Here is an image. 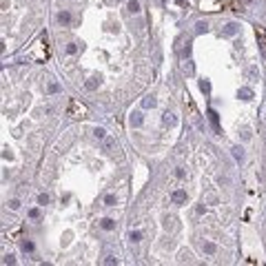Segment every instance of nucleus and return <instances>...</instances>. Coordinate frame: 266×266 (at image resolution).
I'll return each instance as SVG.
<instances>
[{"mask_svg":"<svg viewBox=\"0 0 266 266\" xmlns=\"http://www.w3.org/2000/svg\"><path fill=\"white\" fill-rule=\"evenodd\" d=\"M142 120H144V118H142V111H133V113H131V127H135V129L142 127Z\"/></svg>","mask_w":266,"mask_h":266,"instance_id":"obj_1","label":"nucleus"},{"mask_svg":"<svg viewBox=\"0 0 266 266\" xmlns=\"http://www.w3.org/2000/svg\"><path fill=\"white\" fill-rule=\"evenodd\" d=\"M239 31V25H237V22H228V25L224 27V36H235Z\"/></svg>","mask_w":266,"mask_h":266,"instance_id":"obj_2","label":"nucleus"},{"mask_svg":"<svg viewBox=\"0 0 266 266\" xmlns=\"http://www.w3.org/2000/svg\"><path fill=\"white\" fill-rule=\"evenodd\" d=\"M171 200H173L175 204H182V202H186V191H175L173 195H171Z\"/></svg>","mask_w":266,"mask_h":266,"instance_id":"obj_3","label":"nucleus"},{"mask_svg":"<svg viewBox=\"0 0 266 266\" xmlns=\"http://www.w3.org/2000/svg\"><path fill=\"white\" fill-rule=\"evenodd\" d=\"M100 226H102L104 231H113V228H115V220H111V217H104V220L100 222Z\"/></svg>","mask_w":266,"mask_h":266,"instance_id":"obj_4","label":"nucleus"},{"mask_svg":"<svg viewBox=\"0 0 266 266\" xmlns=\"http://www.w3.org/2000/svg\"><path fill=\"white\" fill-rule=\"evenodd\" d=\"M202 251H204V253H208V255H213V253L217 251V246L213 244V242H202Z\"/></svg>","mask_w":266,"mask_h":266,"instance_id":"obj_5","label":"nucleus"},{"mask_svg":"<svg viewBox=\"0 0 266 266\" xmlns=\"http://www.w3.org/2000/svg\"><path fill=\"white\" fill-rule=\"evenodd\" d=\"M58 22H60V25H69V22H71V13L69 11H60L58 13Z\"/></svg>","mask_w":266,"mask_h":266,"instance_id":"obj_6","label":"nucleus"},{"mask_svg":"<svg viewBox=\"0 0 266 266\" xmlns=\"http://www.w3.org/2000/svg\"><path fill=\"white\" fill-rule=\"evenodd\" d=\"M162 122H164L166 127H173V124L178 122V120H175V115H173V113H164V118H162Z\"/></svg>","mask_w":266,"mask_h":266,"instance_id":"obj_7","label":"nucleus"},{"mask_svg":"<svg viewBox=\"0 0 266 266\" xmlns=\"http://www.w3.org/2000/svg\"><path fill=\"white\" fill-rule=\"evenodd\" d=\"M155 104H158V102H155L153 95H149V98H144V100H142V107H144V109H153Z\"/></svg>","mask_w":266,"mask_h":266,"instance_id":"obj_8","label":"nucleus"},{"mask_svg":"<svg viewBox=\"0 0 266 266\" xmlns=\"http://www.w3.org/2000/svg\"><path fill=\"white\" fill-rule=\"evenodd\" d=\"M104 149H107V151H113V149H118V142H115L113 138H104Z\"/></svg>","mask_w":266,"mask_h":266,"instance_id":"obj_9","label":"nucleus"},{"mask_svg":"<svg viewBox=\"0 0 266 266\" xmlns=\"http://www.w3.org/2000/svg\"><path fill=\"white\" fill-rule=\"evenodd\" d=\"M233 158L237 162H242V160H244V149H242V147H233Z\"/></svg>","mask_w":266,"mask_h":266,"instance_id":"obj_10","label":"nucleus"},{"mask_svg":"<svg viewBox=\"0 0 266 266\" xmlns=\"http://www.w3.org/2000/svg\"><path fill=\"white\" fill-rule=\"evenodd\" d=\"M93 135L98 138V140H104V138H107V131H104L102 127H95V129H93Z\"/></svg>","mask_w":266,"mask_h":266,"instance_id":"obj_11","label":"nucleus"},{"mask_svg":"<svg viewBox=\"0 0 266 266\" xmlns=\"http://www.w3.org/2000/svg\"><path fill=\"white\" fill-rule=\"evenodd\" d=\"M127 7H129V11H131V13H138V11H140V3H138V0H129V5H127Z\"/></svg>","mask_w":266,"mask_h":266,"instance_id":"obj_12","label":"nucleus"},{"mask_svg":"<svg viewBox=\"0 0 266 266\" xmlns=\"http://www.w3.org/2000/svg\"><path fill=\"white\" fill-rule=\"evenodd\" d=\"M208 118H211V122H213L215 131H220V122H217V113H215V111H208Z\"/></svg>","mask_w":266,"mask_h":266,"instance_id":"obj_13","label":"nucleus"},{"mask_svg":"<svg viewBox=\"0 0 266 266\" xmlns=\"http://www.w3.org/2000/svg\"><path fill=\"white\" fill-rule=\"evenodd\" d=\"M182 69H184V73H186V76H193V71H195L193 62H184V67H182Z\"/></svg>","mask_w":266,"mask_h":266,"instance_id":"obj_14","label":"nucleus"},{"mask_svg":"<svg viewBox=\"0 0 266 266\" xmlns=\"http://www.w3.org/2000/svg\"><path fill=\"white\" fill-rule=\"evenodd\" d=\"M98 84H100V78H91V80L87 82V89H89V91H93V89L98 87Z\"/></svg>","mask_w":266,"mask_h":266,"instance_id":"obj_15","label":"nucleus"},{"mask_svg":"<svg viewBox=\"0 0 266 266\" xmlns=\"http://www.w3.org/2000/svg\"><path fill=\"white\" fill-rule=\"evenodd\" d=\"M115 202H118L115 195H107V198H104V204H107V206H115Z\"/></svg>","mask_w":266,"mask_h":266,"instance_id":"obj_16","label":"nucleus"},{"mask_svg":"<svg viewBox=\"0 0 266 266\" xmlns=\"http://www.w3.org/2000/svg\"><path fill=\"white\" fill-rule=\"evenodd\" d=\"M129 239H131V242H140V239H142L140 231H131V233H129Z\"/></svg>","mask_w":266,"mask_h":266,"instance_id":"obj_17","label":"nucleus"},{"mask_svg":"<svg viewBox=\"0 0 266 266\" xmlns=\"http://www.w3.org/2000/svg\"><path fill=\"white\" fill-rule=\"evenodd\" d=\"M38 204H40V206L49 204V195H47V193H42V195H38Z\"/></svg>","mask_w":266,"mask_h":266,"instance_id":"obj_18","label":"nucleus"},{"mask_svg":"<svg viewBox=\"0 0 266 266\" xmlns=\"http://www.w3.org/2000/svg\"><path fill=\"white\" fill-rule=\"evenodd\" d=\"M206 29H208V25H206V22H198V25H195V31H198V33H204Z\"/></svg>","mask_w":266,"mask_h":266,"instance_id":"obj_19","label":"nucleus"},{"mask_svg":"<svg viewBox=\"0 0 266 266\" xmlns=\"http://www.w3.org/2000/svg\"><path fill=\"white\" fill-rule=\"evenodd\" d=\"M239 95H242V98H244V100H248V98H251L253 93H251V89H239Z\"/></svg>","mask_w":266,"mask_h":266,"instance_id":"obj_20","label":"nucleus"},{"mask_svg":"<svg viewBox=\"0 0 266 266\" xmlns=\"http://www.w3.org/2000/svg\"><path fill=\"white\" fill-rule=\"evenodd\" d=\"M200 89H202L204 93H208V91H211V84H208L206 80H202V82H200Z\"/></svg>","mask_w":266,"mask_h":266,"instance_id":"obj_21","label":"nucleus"},{"mask_svg":"<svg viewBox=\"0 0 266 266\" xmlns=\"http://www.w3.org/2000/svg\"><path fill=\"white\" fill-rule=\"evenodd\" d=\"M78 51V47L73 44V42H71V44H67V53H76Z\"/></svg>","mask_w":266,"mask_h":266,"instance_id":"obj_22","label":"nucleus"},{"mask_svg":"<svg viewBox=\"0 0 266 266\" xmlns=\"http://www.w3.org/2000/svg\"><path fill=\"white\" fill-rule=\"evenodd\" d=\"M29 217H33V220H38V217H40V211H38V208H31V211H29Z\"/></svg>","mask_w":266,"mask_h":266,"instance_id":"obj_23","label":"nucleus"},{"mask_svg":"<svg viewBox=\"0 0 266 266\" xmlns=\"http://www.w3.org/2000/svg\"><path fill=\"white\" fill-rule=\"evenodd\" d=\"M49 91H51V93H58V91H60V84L51 82V84H49Z\"/></svg>","mask_w":266,"mask_h":266,"instance_id":"obj_24","label":"nucleus"},{"mask_svg":"<svg viewBox=\"0 0 266 266\" xmlns=\"http://www.w3.org/2000/svg\"><path fill=\"white\" fill-rule=\"evenodd\" d=\"M9 206H11L13 211H18V208H20V202H18V200H11V202H9Z\"/></svg>","mask_w":266,"mask_h":266,"instance_id":"obj_25","label":"nucleus"},{"mask_svg":"<svg viewBox=\"0 0 266 266\" xmlns=\"http://www.w3.org/2000/svg\"><path fill=\"white\" fill-rule=\"evenodd\" d=\"M104 264H109V266H111V264H118V259H115V257H113V255H109V257H107V259H104Z\"/></svg>","mask_w":266,"mask_h":266,"instance_id":"obj_26","label":"nucleus"},{"mask_svg":"<svg viewBox=\"0 0 266 266\" xmlns=\"http://www.w3.org/2000/svg\"><path fill=\"white\" fill-rule=\"evenodd\" d=\"M22 248H25V251H29V253H31V251H33V244H31V242H25V244H22Z\"/></svg>","mask_w":266,"mask_h":266,"instance_id":"obj_27","label":"nucleus"}]
</instances>
